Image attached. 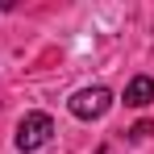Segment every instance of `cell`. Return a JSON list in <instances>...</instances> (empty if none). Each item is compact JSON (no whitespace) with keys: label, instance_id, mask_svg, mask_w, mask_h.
I'll use <instances>...</instances> for the list:
<instances>
[{"label":"cell","instance_id":"4","mask_svg":"<svg viewBox=\"0 0 154 154\" xmlns=\"http://www.w3.org/2000/svg\"><path fill=\"white\" fill-rule=\"evenodd\" d=\"M154 133V121H137V125L129 129V137H133V142H142V137H150Z\"/></svg>","mask_w":154,"mask_h":154},{"label":"cell","instance_id":"1","mask_svg":"<svg viewBox=\"0 0 154 154\" xmlns=\"http://www.w3.org/2000/svg\"><path fill=\"white\" fill-rule=\"evenodd\" d=\"M67 108H71V117H79V121H96V117H104V112L112 108V92H108L104 83L79 88L75 96L67 100Z\"/></svg>","mask_w":154,"mask_h":154},{"label":"cell","instance_id":"3","mask_svg":"<svg viewBox=\"0 0 154 154\" xmlns=\"http://www.w3.org/2000/svg\"><path fill=\"white\" fill-rule=\"evenodd\" d=\"M125 104H129V108H146V104H154V79L150 75H133L125 83Z\"/></svg>","mask_w":154,"mask_h":154},{"label":"cell","instance_id":"2","mask_svg":"<svg viewBox=\"0 0 154 154\" xmlns=\"http://www.w3.org/2000/svg\"><path fill=\"white\" fill-rule=\"evenodd\" d=\"M54 137V121H50V112H25L21 117V125H17V150H42L46 142Z\"/></svg>","mask_w":154,"mask_h":154}]
</instances>
